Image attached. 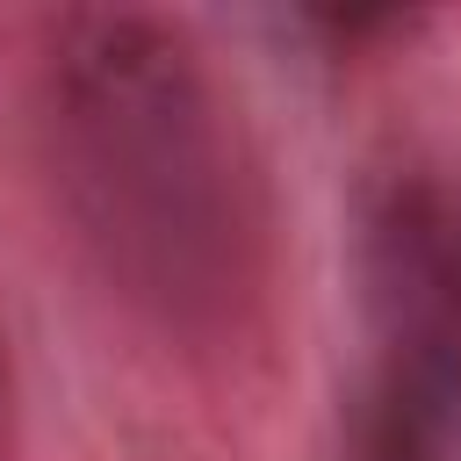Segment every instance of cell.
Segmentation results:
<instances>
[{
    "instance_id": "cell-1",
    "label": "cell",
    "mask_w": 461,
    "mask_h": 461,
    "mask_svg": "<svg viewBox=\"0 0 461 461\" xmlns=\"http://www.w3.org/2000/svg\"><path fill=\"white\" fill-rule=\"evenodd\" d=\"M22 58L29 158L94 281L187 360L252 353L274 324V187L194 29L58 7Z\"/></svg>"
},
{
    "instance_id": "cell-2",
    "label": "cell",
    "mask_w": 461,
    "mask_h": 461,
    "mask_svg": "<svg viewBox=\"0 0 461 461\" xmlns=\"http://www.w3.org/2000/svg\"><path fill=\"white\" fill-rule=\"evenodd\" d=\"M360 303L346 461H461V122L411 130L367 166Z\"/></svg>"
}]
</instances>
